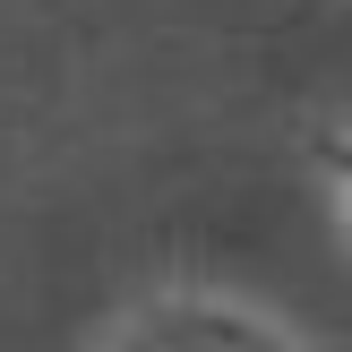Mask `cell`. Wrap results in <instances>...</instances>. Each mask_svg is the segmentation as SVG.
I'll use <instances>...</instances> for the list:
<instances>
[{
	"label": "cell",
	"instance_id": "6da1fadb",
	"mask_svg": "<svg viewBox=\"0 0 352 352\" xmlns=\"http://www.w3.org/2000/svg\"><path fill=\"white\" fill-rule=\"evenodd\" d=\"M120 352H292L267 318L250 309H223V301H164L120 336Z\"/></svg>",
	"mask_w": 352,
	"mask_h": 352
}]
</instances>
